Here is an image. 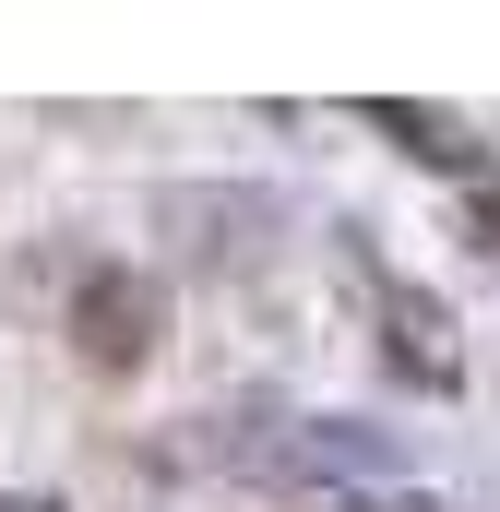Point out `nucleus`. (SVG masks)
<instances>
[{
  "label": "nucleus",
  "instance_id": "nucleus-7",
  "mask_svg": "<svg viewBox=\"0 0 500 512\" xmlns=\"http://www.w3.org/2000/svg\"><path fill=\"white\" fill-rule=\"evenodd\" d=\"M0 512H60V501H0Z\"/></svg>",
  "mask_w": 500,
  "mask_h": 512
},
{
  "label": "nucleus",
  "instance_id": "nucleus-2",
  "mask_svg": "<svg viewBox=\"0 0 500 512\" xmlns=\"http://www.w3.org/2000/svg\"><path fill=\"white\" fill-rule=\"evenodd\" d=\"M72 334H84V358H96V370H143V358H155V334H167V286H155V274H131V262H96V274H84V298H72Z\"/></svg>",
  "mask_w": 500,
  "mask_h": 512
},
{
  "label": "nucleus",
  "instance_id": "nucleus-4",
  "mask_svg": "<svg viewBox=\"0 0 500 512\" xmlns=\"http://www.w3.org/2000/svg\"><path fill=\"white\" fill-rule=\"evenodd\" d=\"M370 298H381V322H393V358L417 370V393H453V382H465V358L441 346V334H453V310H441L429 286H405V274H370Z\"/></svg>",
  "mask_w": 500,
  "mask_h": 512
},
{
  "label": "nucleus",
  "instance_id": "nucleus-6",
  "mask_svg": "<svg viewBox=\"0 0 500 512\" xmlns=\"http://www.w3.org/2000/svg\"><path fill=\"white\" fill-rule=\"evenodd\" d=\"M358 512H441L429 489H393V501H358Z\"/></svg>",
  "mask_w": 500,
  "mask_h": 512
},
{
  "label": "nucleus",
  "instance_id": "nucleus-1",
  "mask_svg": "<svg viewBox=\"0 0 500 512\" xmlns=\"http://www.w3.org/2000/svg\"><path fill=\"white\" fill-rule=\"evenodd\" d=\"M239 465L262 489H370V477H405V441L370 417H286V441H239Z\"/></svg>",
  "mask_w": 500,
  "mask_h": 512
},
{
  "label": "nucleus",
  "instance_id": "nucleus-3",
  "mask_svg": "<svg viewBox=\"0 0 500 512\" xmlns=\"http://www.w3.org/2000/svg\"><path fill=\"white\" fill-rule=\"evenodd\" d=\"M155 227H179V251H203V262H250L286 215L250 179H191V191H155Z\"/></svg>",
  "mask_w": 500,
  "mask_h": 512
},
{
  "label": "nucleus",
  "instance_id": "nucleus-5",
  "mask_svg": "<svg viewBox=\"0 0 500 512\" xmlns=\"http://www.w3.org/2000/svg\"><path fill=\"white\" fill-rule=\"evenodd\" d=\"M358 120H370V131H405V155H429V167H489V155L465 143V120H441V108H405V96H370Z\"/></svg>",
  "mask_w": 500,
  "mask_h": 512
}]
</instances>
